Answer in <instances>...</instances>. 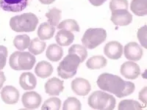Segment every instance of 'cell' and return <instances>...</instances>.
Wrapping results in <instances>:
<instances>
[{"label":"cell","instance_id":"30","mask_svg":"<svg viewBox=\"0 0 147 110\" xmlns=\"http://www.w3.org/2000/svg\"><path fill=\"white\" fill-rule=\"evenodd\" d=\"M61 106V101L58 98H50L47 99L41 107L43 110H59Z\"/></svg>","mask_w":147,"mask_h":110},{"label":"cell","instance_id":"24","mask_svg":"<svg viewBox=\"0 0 147 110\" xmlns=\"http://www.w3.org/2000/svg\"><path fill=\"white\" fill-rule=\"evenodd\" d=\"M30 37L27 35H19L15 37L13 40V45L17 49L24 51L29 48L30 44Z\"/></svg>","mask_w":147,"mask_h":110},{"label":"cell","instance_id":"11","mask_svg":"<svg viewBox=\"0 0 147 110\" xmlns=\"http://www.w3.org/2000/svg\"><path fill=\"white\" fill-rule=\"evenodd\" d=\"M143 54V49L136 42L128 43L124 46V56L129 60L139 61L142 58Z\"/></svg>","mask_w":147,"mask_h":110},{"label":"cell","instance_id":"35","mask_svg":"<svg viewBox=\"0 0 147 110\" xmlns=\"http://www.w3.org/2000/svg\"><path fill=\"white\" fill-rule=\"evenodd\" d=\"M88 1L92 5H94L95 7H99L103 5L107 0H88Z\"/></svg>","mask_w":147,"mask_h":110},{"label":"cell","instance_id":"17","mask_svg":"<svg viewBox=\"0 0 147 110\" xmlns=\"http://www.w3.org/2000/svg\"><path fill=\"white\" fill-rule=\"evenodd\" d=\"M55 40L60 46H68L73 43L74 35L69 30H61L57 32L55 36Z\"/></svg>","mask_w":147,"mask_h":110},{"label":"cell","instance_id":"32","mask_svg":"<svg viewBox=\"0 0 147 110\" xmlns=\"http://www.w3.org/2000/svg\"><path fill=\"white\" fill-rule=\"evenodd\" d=\"M138 38L139 41L143 47L147 48V40H146V25H144V27L139 29L138 31Z\"/></svg>","mask_w":147,"mask_h":110},{"label":"cell","instance_id":"5","mask_svg":"<svg viewBox=\"0 0 147 110\" xmlns=\"http://www.w3.org/2000/svg\"><path fill=\"white\" fill-rule=\"evenodd\" d=\"M81 60L78 55L73 53L69 54L59 64L57 74L63 79L72 78L76 75Z\"/></svg>","mask_w":147,"mask_h":110},{"label":"cell","instance_id":"23","mask_svg":"<svg viewBox=\"0 0 147 110\" xmlns=\"http://www.w3.org/2000/svg\"><path fill=\"white\" fill-rule=\"evenodd\" d=\"M46 46L47 44L45 42L41 41V40L39 38H35L30 41V46L28 48L30 53H32L33 55H38L44 52L46 48Z\"/></svg>","mask_w":147,"mask_h":110},{"label":"cell","instance_id":"6","mask_svg":"<svg viewBox=\"0 0 147 110\" xmlns=\"http://www.w3.org/2000/svg\"><path fill=\"white\" fill-rule=\"evenodd\" d=\"M107 38V32L102 28H89L82 38V43L85 48L94 49L102 44Z\"/></svg>","mask_w":147,"mask_h":110},{"label":"cell","instance_id":"8","mask_svg":"<svg viewBox=\"0 0 147 110\" xmlns=\"http://www.w3.org/2000/svg\"><path fill=\"white\" fill-rule=\"evenodd\" d=\"M41 96L36 92H27L22 95V102L24 107L27 109H35L39 108L41 104Z\"/></svg>","mask_w":147,"mask_h":110},{"label":"cell","instance_id":"10","mask_svg":"<svg viewBox=\"0 0 147 110\" xmlns=\"http://www.w3.org/2000/svg\"><path fill=\"white\" fill-rule=\"evenodd\" d=\"M123 46L118 41H110L104 47V54L111 60H119L123 54Z\"/></svg>","mask_w":147,"mask_h":110},{"label":"cell","instance_id":"16","mask_svg":"<svg viewBox=\"0 0 147 110\" xmlns=\"http://www.w3.org/2000/svg\"><path fill=\"white\" fill-rule=\"evenodd\" d=\"M20 86L25 90H33L37 85V79L33 73L24 72L22 73L19 78Z\"/></svg>","mask_w":147,"mask_h":110},{"label":"cell","instance_id":"3","mask_svg":"<svg viewBox=\"0 0 147 110\" xmlns=\"http://www.w3.org/2000/svg\"><path fill=\"white\" fill-rule=\"evenodd\" d=\"M88 103L90 108L94 109L113 110L115 107L116 101L112 95L96 90L89 96Z\"/></svg>","mask_w":147,"mask_h":110},{"label":"cell","instance_id":"20","mask_svg":"<svg viewBox=\"0 0 147 110\" xmlns=\"http://www.w3.org/2000/svg\"><path fill=\"white\" fill-rule=\"evenodd\" d=\"M63 56V50L62 47L57 44H51L48 46L46 53V57L52 62H57Z\"/></svg>","mask_w":147,"mask_h":110},{"label":"cell","instance_id":"18","mask_svg":"<svg viewBox=\"0 0 147 110\" xmlns=\"http://www.w3.org/2000/svg\"><path fill=\"white\" fill-rule=\"evenodd\" d=\"M37 76L42 78H46L50 76L53 73V67L51 63L47 61H40L37 64L35 68Z\"/></svg>","mask_w":147,"mask_h":110},{"label":"cell","instance_id":"12","mask_svg":"<svg viewBox=\"0 0 147 110\" xmlns=\"http://www.w3.org/2000/svg\"><path fill=\"white\" fill-rule=\"evenodd\" d=\"M121 73L127 79H136L140 74V67L136 62L128 61L121 66Z\"/></svg>","mask_w":147,"mask_h":110},{"label":"cell","instance_id":"19","mask_svg":"<svg viewBox=\"0 0 147 110\" xmlns=\"http://www.w3.org/2000/svg\"><path fill=\"white\" fill-rule=\"evenodd\" d=\"M55 32V27L52 26L49 22L42 23L38 30V35L39 39L42 40H49L53 37Z\"/></svg>","mask_w":147,"mask_h":110},{"label":"cell","instance_id":"25","mask_svg":"<svg viewBox=\"0 0 147 110\" xmlns=\"http://www.w3.org/2000/svg\"><path fill=\"white\" fill-rule=\"evenodd\" d=\"M45 15L48 19L49 23L53 27H55L58 25L59 22L61 19L62 11L56 7H53L49 10V12L46 13Z\"/></svg>","mask_w":147,"mask_h":110},{"label":"cell","instance_id":"21","mask_svg":"<svg viewBox=\"0 0 147 110\" xmlns=\"http://www.w3.org/2000/svg\"><path fill=\"white\" fill-rule=\"evenodd\" d=\"M130 10L138 16L147 15V0H132Z\"/></svg>","mask_w":147,"mask_h":110},{"label":"cell","instance_id":"34","mask_svg":"<svg viewBox=\"0 0 147 110\" xmlns=\"http://www.w3.org/2000/svg\"><path fill=\"white\" fill-rule=\"evenodd\" d=\"M146 87H144V89H143V90L140 92V93H139V99H140V101H142L144 102L145 107L146 103Z\"/></svg>","mask_w":147,"mask_h":110},{"label":"cell","instance_id":"14","mask_svg":"<svg viewBox=\"0 0 147 110\" xmlns=\"http://www.w3.org/2000/svg\"><path fill=\"white\" fill-rule=\"evenodd\" d=\"M19 91L13 86L7 85L3 87L1 92V98L4 103L15 104L19 100Z\"/></svg>","mask_w":147,"mask_h":110},{"label":"cell","instance_id":"36","mask_svg":"<svg viewBox=\"0 0 147 110\" xmlns=\"http://www.w3.org/2000/svg\"><path fill=\"white\" fill-rule=\"evenodd\" d=\"M5 81H6V77L5 76V73L4 72L0 71V89L2 87Z\"/></svg>","mask_w":147,"mask_h":110},{"label":"cell","instance_id":"28","mask_svg":"<svg viewBox=\"0 0 147 110\" xmlns=\"http://www.w3.org/2000/svg\"><path fill=\"white\" fill-rule=\"evenodd\" d=\"M71 53L76 54L77 55H78L80 58L81 62H83L88 57V52L86 50V48L80 44L72 45L69 49V54Z\"/></svg>","mask_w":147,"mask_h":110},{"label":"cell","instance_id":"37","mask_svg":"<svg viewBox=\"0 0 147 110\" xmlns=\"http://www.w3.org/2000/svg\"><path fill=\"white\" fill-rule=\"evenodd\" d=\"M55 1V0H39V2L44 5H50V4L53 3Z\"/></svg>","mask_w":147,"mask_h":110},{"label":"cell","instance_id":"29","mask_svg":"<svg viewBox=\"0 0 147 110\" xmlns=\"http://www.w3.org/2000/svg\"><path fill=\"white\" fill-rule=\"evenodd\" d=\"M80 101L74 97H69L64 101L63 109V110H80Z\"/></svg>","mask_w":147,"mask_h":110},{"label":"cell","instance_id":"9","mask_svg":"<svg viewBox=\"0 0 147 110\" xmlns=\"http://www.w3.org/2000/svg\"><path fill=\"white\" fill-rule=\"evenodd\" d=\"M110 20L115 25L127 26L132 22V15L127 10H116L112 12Z\"/></svg>","mask_w":147,"mask_h":110},{"label":"cell","instance_id":"4","mask_svg":"<svg viewBox=\"0 0 147 110\" xmlns=\"http://www.w3.org/2000/svg\"><path fill=\"white\" fill-rule=\"evenodd\" d=\"M36 58L27 52H14L10 55L9 64L15 70H30L34 67Z\"/></svg>","mask_w":147,"mask_h":110},{"label":"cell","instance_id":"1","mask_svg":"<svg viewBox=\"0 0 147 110\" xmlns=\"http://www.w3.org/2000/svg\"><path fill=\"white\" fill-rule=\"evenodd\" d=\"M97 85L101 90L114 94L118 98H124L133 93L135 84L122 79L119 76L104 73L97 78Z\"/></svg>","mask_w":147,"mask_h":110},{"label":"cell","instance_id":"33","mask_svg":"<svg viewBox=\"0 0 147 110\" xmlns=\"http://www.w3.org/2000/svg\"><path fill=\"white\" fill-rule=\"evenodd\" d=\"M7 54L8 52L7 47L0 46V70H2L6 65Z\"/></svg>","mask_w":147,"mask_h":110},{"label":"cell","instance_id":"7","mask_svg":"<svg viewBox=\"0 0 147 110\" xmlns=\"http://www.w3.org/2000/svg\"><path fill=\"white\" fill-rule=\"evenodd\" d=\"M27 5L28 0H0V7L6 12H22Z\"/></svg>","mask_w":147,"mask_h":110},{"label":"cell","instance_id":"26","mask_svg":"<svg viewBox=\"0 0 147 110\" xmlns=\"http://www.w3.org/2000/svg\"><path fill=\"white\" fill-rule=\"evenodd\" d=\"M119 110H141L142 107L138 101L135 100H123L119 103Z\"/></svg>","mask_w":147,"mask_h":110},{"label":"cell","instance_id":"31","mask_svg":"<svg viewBox=\"0 0 147 110\" xmlns=\"http://www.w3.org/2000/svg\"><path fill=\"white\" fill-rule=\"evenodd\" d=\"M109 6L112 12L116 10H128L129 3L127 0H111Z\"/></svg>","mask_w":147,"mask_h":110},{"label":"cell","instance_id":"13","mask_svg":"<svg viewBox=\"0 0 147 110\" xmlns=\"http://www.w3.org/2000/svg\"><path fill=\"white\" fill-rule=\"evenodd\" d=\"M72 91L77 95L86 96L91 90V86L87 79L83 78H77L71 82Z\"/></svg>","mask_w":147,"mask_h":110},{"label":"cell","instance_id":"22","mask_svg":"<svg viewBox=\"0 0 147 110\" xmlns=\"http://www.w3.org/2000/svg\"><path fill=\"white\" fill-rule=\"evenodd\" d=\"M107 59L105 58L103 56L101 55H97V56H94L89 58L86 62V66L90 70H97L100 69L107 65Z\"/></svg>","mask_w":147,"mask_h":110},{"label":"cell","instance_id":"2","mask_svg":"<svg viewBox=\"0 0 147 110\" xmlns=\"http://www.w3.org/2000/svg\"><path fill=\"white\" fill-rule=\"evenodd\" d=\"M38 23V18L34 13H26L15 15L10 20V27L17 32H31L35 31Z\"/></svg>","mask_w":147,"mask_h":110},{"label":"cell","instance_id":"15","mask_svg":"<svg viewBox=\"0 0 147 110\" xmlns=\"http://www.w3.org/2000/svg\"><path fill=\"white\" fill-rule=\"evenodd\" d=\"M44 88L49 95H59L64 90L63 81L57 77H53L46 82Z\"/></svg>","mask_w":147,"mask_h":110},{"label":"cell","instance_id":"27","mask_svg":"<svg viewBox=\"0 0 147 110\" xmlns=\"http://www.w3.org/2000/svg\"><path fill=\"white\" fill-rule=\"evenodd\" d=\"M58 30H65L69 31H74V32H80V27L77 21L74 19H66L58 23L57 26Z\"/></svg>","mask_w":147,"mask_h":110}]
</instances>
